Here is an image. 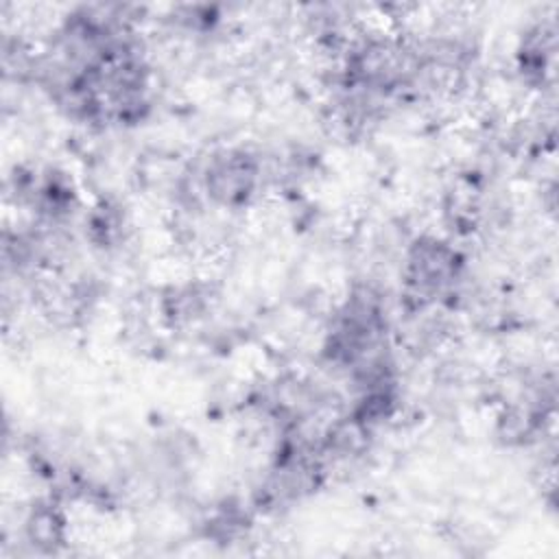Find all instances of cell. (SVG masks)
Listing matches in <instances>:
<instances>
[{
	"mask_svg": "<svg viewBox=\"0 0 559 559\" xmlns=\"http://www.w3.org/2000/svg\"><path fill=\"white\" fill-rule=\"evenodd\" d=\"M26 537L33 546L57 550L66 542V515L52 500H41L31 507L26 522Z\"/></svg>",
	"mask_w": 559,
	"mask_h": 559,
	"instance_id": "cell-3",
	"label": "cell"
},
{
	"mask_svg": "<svg viewBox=\"0 0 559 559\" xmlns=\"http://www.w3.org/2000/svg\"><path fill=\"white\" fill-rule=\"evenodd\" d=\"M459 273V255L445 242L424 238L413 245L406 262V297L415 306L435 301Z\"/></svg>",
	"mask_w": 559,
	"mask_h": 559,
	"instance_id": "cell-1",
	"label": "cell"
},
{
	"mask_svg": "<svg viewBox=\"0 0 559 559\" xmlns=\"http://www.w3.org/2000/svg\"><path fill=\"white\" fill-rule=\"evenodd\" d=\"M258 177V164L245 151H229L216 155L205 173L207 194L221 203H240L245 201Z\"/></svg>",
	"mask_w": 559,
	"mask_h": 559,
	"instance_id": "cell-2",
	"label": "cell"
}]
</instances>
